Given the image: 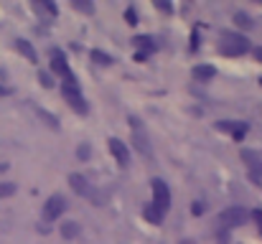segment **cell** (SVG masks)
Listing matches in <instances>:
<instances>
[{"mask_svg": "<svg viewBox=\"0 0 262 244\" xmlns=\"http://www.w3.org/2000/svg\"><path fill=\"white\" fill-rule=\"evenodd\" d=\"M79 158H82V161L89 158V145H82V148H79Z\"/></svg>", "mask_w": 262, "mask_h": 244, "instance_id": "obj_26", "label": "cell"}, {"mask_svg": "<svg viewBox=\"0 0 262 244\" xmlns=\"http://www.w3.org/2000/svg\"><path fill=\"white\" fill-rule=\"evenodd\" d=\"M15 49H18V54H23L31 64L38 61V54H36V49L31 46V41H26V38H15Z\"/></svg>", "mask_w": 262, "mask_h": 244, "instance_id": "obj_14", "label": "cell"}, {"mask_svg": "<svg viewBox=\"0 0 262 244\" xmlns=\"http://www.w3.org/2000/svg\"><path fill=\"white\" fill-rule=\"evenodd\" d=\"M107 148H110L112 158L117 161V165H120V168H127V165H130V150H127V145H125L122 140L110 138V140H107Z\"/></svg>", "mask_w": 262, "mask_h": 244, "instance_id": "obj_10", "label": "cell"}, {"mask_svg": "<svg viewBox=\"0 0 262 244\" xmlns=\"http://www.w3.org/2000/svg\"><path fill=\"white\" fill-rule=\"evenodd\" d=\"M130 127H133V143H135L138 153H143L145 158H150V156H153V145H150V140H148V132H145L143 122H140L138 117H130Z\"/></svg>", "mask_w": 262, "mask_h": 244, "instance_id": "obj_7", "label": "cell"}, {"mask_svg": "<svg viewBox=\"0 0 262 244\" xmlns=\"http://www.w3.org/2000/svg\"><path fill=\"white\" fill-rule=\"evenodd\" d=\"M247 221H250V211L245 206H229L219 214V227L222 229H237Z\"/></svg>", "mask_w": 262, "mask_h": 244, "instance_id": "obj_5", "label": "cell"}, {"mask_svg": "<svg viewBox=\"0 0 262 244\" xmlns=\"http://www.w3.org/2000/svg\"><path fill=\"white\" fill-rule=\"evenodd\" d=\"M8 94H10V89H8V86H3V84H0V97H8Z\"/></svg>", "mask_w": 262, "mask_h": 244, "instance_id": "obj_29", "label": "cell"}, {"mask_svg": "<svg viewBox=\"0 0 262 244\" xmlns=\"http://www.w3.org/2000/svg\"><path fill=\"white\" fill-rule=\"evenodd\" d=\"M69 183H72V188H74L79 196L89 198L94 206H97V204H104V198H107L104 193H99V191L89 183L87 178H84V175H79V173H72V175H69Z\"/></svg>", "mask_w": 262, "mask_h": 244, "instance_id": "obj_4", "label": "cell"}, {"mask_svg": "<svg viewBox=\"0 0 262 244\" xmlns=\"http://www.w3.org/2000/svg\"><path fill=\"white\" fill-rule=\"evenodd\" d=\"M15 193V183H0V198H8Z\"/></svg>", "mask_w": 262, "mask_h": 244, "instance_id": "obj_21", "label": "cell"}, {"mask_svg": "<svg viewBox=\"0 0 262 244\" xmlns=\"http://www.w3.org/2000/svg\"><path fill=\"white\" fill-rule=\"evenodd\" d=\"M214 127H216L219 132L232 135L237 143H242V140L247 138V132H250V125H247V122H239V120H222V122H216Z\"/></svg>", "mask_w": 262, "mask_h": 244, "instance_id": "obj_8", "label": "cell"}, {"mask_svg": "<svg viewBox=\"0 0 262 244\" xmlns=\"http://www.w3.org/2000/svg\"><path fill=\"white\" fill-rule=\"evenodd\" d=\"M252 56H255V59H257V61L262 64V46H257V49H252Z\"/></svg>", "mask_w": 262, "mask_h": 244, "instance_id": "obj_28", "label": "cell"}, {"mask_svg": "<svg viewBox=\"0 0 262 244\" xmlns=\"http://www.w3.org/2000/svg\"><path fill=\"white\" fill-rule=\"evenodd\" d=\"M64 211H67V198H64L61 193H54V196L43 204V221H56Z\"/></svg>", "mask_w": 262, "mask_h": 244, "instance_id": "obj_9", "label": "cell"}, {"mask_svg": "<svg viewBox=\"0 0 262 244\" xmlns=\"http://www.w3.org/2000/svg\"><path fill=\"white\" fill-rule=\"evenodd\" d=\"M92 61H94V64H99V66H110L115 59H112L110 54H104V51H97V49H94V51H92Z\"/></svg>", "mask_w": 262, "mask_h": 244, "instance_id": "obj_16", "label": "cell"}, {"mask_svg": "<svg viewBox=\"0 0 262 244\" xmlns=\"http://www.w3.org/2000/svg\"><path fill=\"white\" fill-rule=\"evenodd\" d=\"M36 13H41V15H49V18H56L59 15V8L54 5V3H43V0H36L33 5H31Z\"/></svg>", "mask_w": 262, "mask_h": 244, "instance_id": "obj_15", "label": "cell"}, {"mask_svg": "<svg viewBox=\"0 0 262 244\" xmlns=\"http://www.w3.org/2000/svg\"><path fill=\"white\" fill-rule=\"evenodd\" d=\"M250 219L255 221V227H257V232L262 234V209H255V211H250Z\"/></svg>", "mask_w": 262, "mask_h": 244, "instance_id": "obj_22", "label": "cell"}, {"mask_svg": "<svg viewBox=\"0 0 262 244\" xmlns=\"http://www.w3.org/2000/svg\"><path fill=\"white\" fill-rule=\"evenodd\" d=\"M41 84H43L46 89H51V86H54V79H51V74H46V72H41Z\"/></svg>", "mask_w": 262, "mask_h": 244, "instance_id": "obj_24", "label": "cell"}, {"mask_svg": "<svg viewBox=\"0 0 262 244\" xmlns=\"http://www.w3.org/2000/svg\"><path fill=\"white\" fill-rule=\"evenodd\" d=\"M234 23H237V26H242V28H247V31L255 26V23H252V18H250L247 13H242V10H239V13H234Z\"/></svg>", "mask_w": 262, "mask_h": 244, "instance_id": "obj_19", "label": "cell"}, {"mask_svg": "<svg viewBox=\"0 0 262 244\" xmlns=\"http://www.w3.org/2000/svg\"><path fill=\"white\" fill-rule=\"evenodd\" d=\"M125 20H127V26H138V10L133 5L125 10Z\"/></svg>", "mask_w": 262, "mask_h": 244, "instance_id": "obj_20", "label": "cell"}, {"mask_svg": "<svg viewBox=\"0 0 262 244\" xmlns=\"http://www.w3.org/2000/svg\"><path fill=\"white\" fill-rule=\"evenodd\" d=\"M72 8H74V10H79V13H87V15L94 13V5H92L89 0H72Z\"/></svg>", "mask_w": 262, "mask_h": 244, "instance_id": "obj_18", "label": "cell"}, {"mask_svg": "<svg viewBox=\"0 0 262 244\" xmlns=\"http://www.w3.org/2000/svg\"><path fill=\"white\" fill-rule=\"evenodd\" d=\"M242 156V161L247 163V168L252 170V178H262V153H257V150H242L239 153Z\"/></svg>", "mask_w": 262, "mask_h": 244, "instance_id": "obj_11", "label": "cell"}, {"mask_svg": "<svg viewBox=\"0 0 262 244\" xmlns=\"http://www.w3.org/2000/svg\"><path fill=\"white\" fill-rule=\"evenodd\" d=\"M133 43H135V49H140V54H143V56H148V54L158 51V43H156V38H150V36H135V38H133Z\"/></svg>", "mask_w": 262, "mask_h": 244, "instance_id": "obj_12", "label": "cell"}, {"mask_svg": "<svg viewBox=\"0 0 262 244\" xmlns=\"http://www.w3.org/2000/svg\"><path fill=\"white\" fill-rule=\"evenodd\" d=\"M199 49V31L193 28V33H191V51H196Z\"/></svg>", "mask_w": 262, "mask_h": 244, "instance_id": "obj_25", "label": "cell"}, {"mask_svg": "<svg viewBox=\"0 0 262 244\" xmlns=\"http://www.w3.org/2000/svg\"><path fill=\"white\" fill-rule=\"evenodd\" d=\"M191 77L196 81H211L216 77V69H214L211 64H199V66L191 69Z\"/></svg>", "mask_w": 262, "mask_h": 244, "instance_id": "obj_13", "label": "cell"}, {"mask_svg": "<svg viewBox=\"0 0 262 244\" xmlns=\"http://www.w3.org/2000/svg\"><path fill=\"white\" fill-rule=\"evenodd\" d=\"M61 97H64V102L69 104V109H74L77 115H87L89 112V104H87V99H84V94H82L79 86L61 84Z\"/></svg>", "mask_w": 262, "mask_h": 244, "instance_id": "obj_6", "label": "cell"}, {"mask_svg": "<svg viewBox=\"0 0 262 244\" xmlns=\"http://www.w3.org/2000/svg\"><path fill=\"white\" fill-rule=\"evenodd\" d=\"M153 5H156L158 10H163V13H173V5H171V3H166V0H156Z\"/></svg>", "mask_w": 262, "mask_h": 244, "instance_id": "obj_23", "label": "cell"}, {"mask_svg": "<svg viewBox=\"0 0 262 244\" xmlns=\"http://www.w3.org/2000/svg\"><path fill=\"white\" fill-rule=\"evenodd\" d=\"M260 86H262V77H260Z\"/></svg>", "mask_w": 262, "mask_h": 244, "instance_id": "obj_30", "label": "cell"}, {"mask_svg": "<svg viewBox=\"0 0 262 244\" xmlns=\"http://www.w3.org/2000/svg\"><path fill=\"white\" fill-rule=\"evenodd\" d=\"M61 234H64L67 239H74V237L79 234V227H77V221H64V224H61Z\"/></svg>", "mask_w": 262, "mask_h": 244, "instance_id": "obj_17", "label": "cell"}, {"mask_svg": "<svg viewBox=\"0 0 262 244\" xmlns=\"http://www.w3.org/2000/svg\"><path fill=\"white\" fill-rule=\"evenodd\" d=\"M216 49H219L222 56L237 59V56H245L247 51H252V43H250V38H247L245 33H239V31H222Z\"/></svg>", "mask_w": 262, "mask_h": 244, "instance_id": "obj_2", "label": "cell"}, {"mask_svg": "<svg viewBox=\"0 0 262 244\" xmlns=\"http://www.w3.org/2000/svg\"><path fill=\"white\" fill-rule=\"evenodd\" d=\"M201 211H204V206H201V204L196 201V204H193V209H191V214H193V216H199Z\"/></svg>", "mask_w": 262, "mask_h": 244, "instance_id": "obj_27", "label": "cell"}, {"mask_svg": "<svg viewBox=\"0 0 262 244\" xmlns=\"http://www.w3.org/2000/svg\"><path fill=\"white\" fill-rule=\"evenodd\" d=\"M49 56H51V64H49V66H51V74H54L56 79H61V84H69V86H79L74 72H72V66H69V61H67V56H64V51L51 49Z\"/></svg>", "mask_w": 262, "mask_h": 244, "instance_id": "obj_3", "label": "cell"}, {"mask_svg": "<svg viewBox=\"0 0 262 244\" xmlns=\"http://www.w3.org/2000/svg\"><path fill=\"white\" fill-rule=\"evenodd\" d=\"M150 191H153V201L145 206V219L150 224H161L166 219V214L171 211V188L163 178H153L150 181Z\"/></svg>", "mask_w": 262, "mask_h": 244, "instance_id": "obj_1", "label": "cell"}]
</instances>
